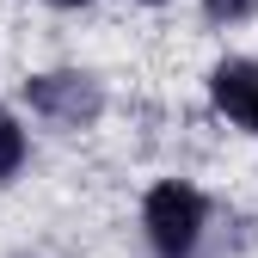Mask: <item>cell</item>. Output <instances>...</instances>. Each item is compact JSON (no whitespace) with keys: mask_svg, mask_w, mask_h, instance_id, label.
Returning a JSON list of instances; mask_svg holds the SVG:
<instances>
[{"mask_svg":"<svg viewBox=\"0 0 258 258\" xmlns=\"http://www.w3.org/2000/svg\"><path fill=\"white\" fill-rule=\"evenodd\" d=\"M203 99H209V111L221 123L246 129V136L258 142V55H221V61H209Z\"/></svg>","mask_w":258,"mask_h":258,"instance_id":"3957f363","label":"cell"},{"mask_svg":"<svg viewBox=\"0 0 258 258\" xmlns=\"http://www.w3.org/2000/svg\"><path fill=\"white\" fill-rule=\"evenodd\" d=\"M136 228H142V246L148 258H209V240H215V197L184 178V172H166L142 190V209H136Z\"/></svg>","mask_w":258,"mask_h":258,"instance_id":"6da1fadb","label":"cell"},{"mask_svg":"<svg viewBox=\"0 0 258 258\" xmlns=\"http://www.w3.org/2000/svg\"><path fill=\"white\" fill-rule=\"evenodd\" d=\"M19 117L55 129V136H92L111 117V86L99 68H80V61H55V68H31L19 80Z\"/></svg>","mask_w":258,"mask_h":258,"instance_id":"7a4b0ae2","label":"cell"},{"mask_svg":"<svg viewBox=\"0 0 258 258\" xmlns=\"http://www.w3.org/2000/svg\"><path fill=\"white\" fill-rule=\"evenodd\" d=\"M7 258H43V252H7Z\"/></svg>","mask_w":258,"mask_h":258,"instance_id":"ba28073f","label":"cell"},{"mask_svg":"<svg viewBox=\"0 0 258 258\" xmlns=\"http://www.w3.org/2000/svg\"><path fill=\"white\" fill-rule=\"evenodd\" d=\"M31 166V129L13 105H0V184H13Z\"/></svg>","mask_w":258,"mask_h":258,"instance_id":"277c9868","label":"cell"},{"mask_svg":"<svg viewBox=\"0 0 258 258\" xmlns=\"http://www.w3.org/2000/svg\"><path fill=\"white\" fill-rule=\"evenodd\" d=\"M129 7H148V13H166L172 0H129Z\"/></svg>","mask_w":258,"mask_h":258,"instance_id":"52a82bcc","label":"cell"},{"mask_svg":"<svg viewBox=\"0 0 258 258\" xmlns=\"http://www.w3.org/2000/svg\"><path fill=\"white\" fill-rule=\"evenodd\" d=\"M197 13H203L209 31H240V25L258 19V0H197Z\"/></svg>","mask_w":258,"mask_h":258,"instance_id":"5b68a950","label":"cell"},{"mask_svg":"<svg viewBox=\"0 0 258 258\" xmlns=\"http://www.w3.org/2000/svg\"><path fill=\"white\" fill-rule=\"evenodd\" d=\"M37 7H49V13H92L99 0H37Z\"/></svg>","mask_w":258,"mask_h":258,"instance_id":"8992f818","label":"cell"}]
</instances>
